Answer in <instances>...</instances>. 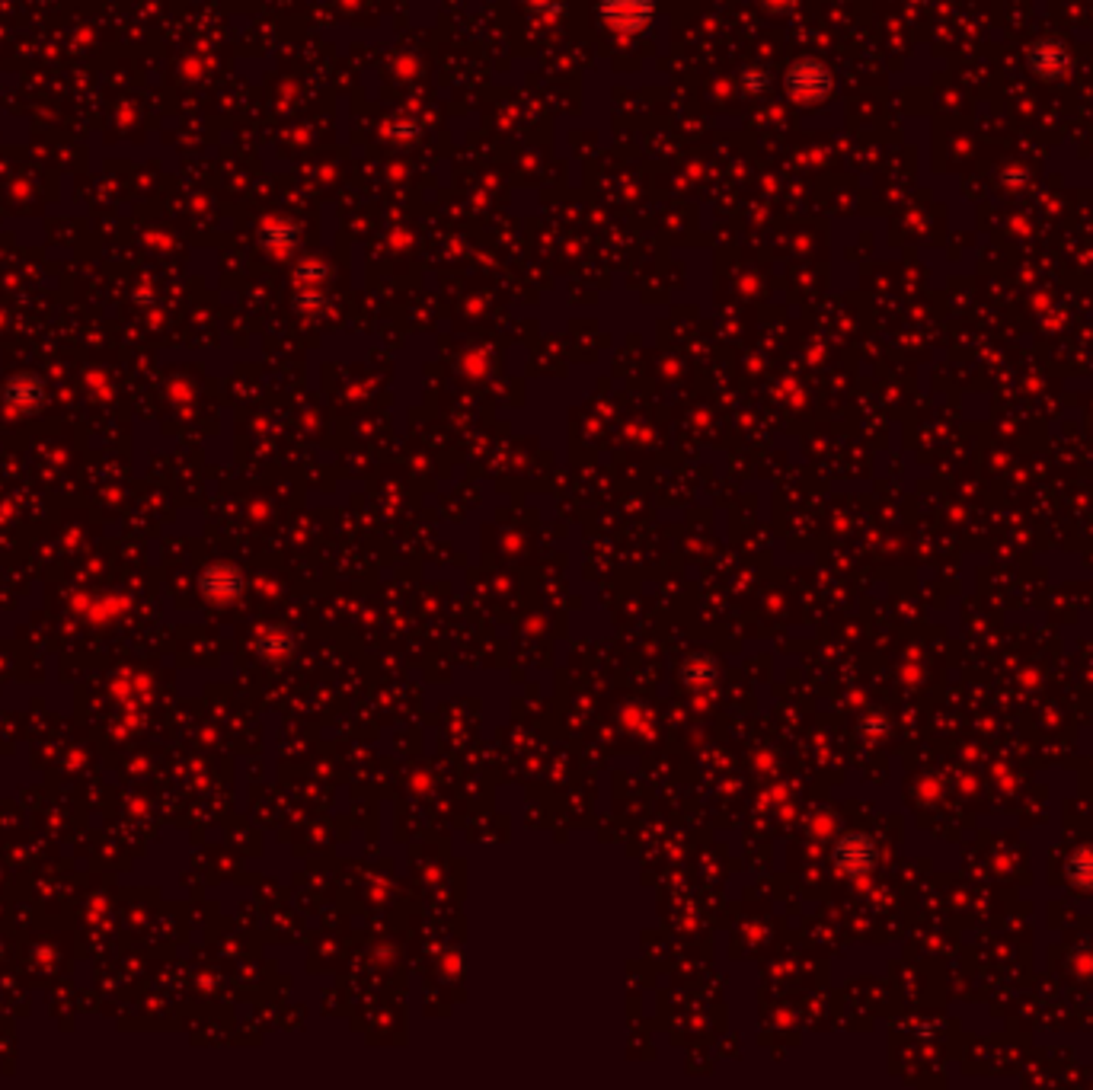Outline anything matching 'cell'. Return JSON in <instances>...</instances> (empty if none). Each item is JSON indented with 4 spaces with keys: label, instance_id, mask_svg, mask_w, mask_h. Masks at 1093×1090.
I'll return each mask as SVG.
<instances>
[{
    "label": "cell",
    "instance_id": "obj_1",
    "mask_svg": "<svg viewBox=\"0 0 1093 1090\" xmlns=\"http://www.w3.org/2000/svg\"><path fill=\"white\" fill-rule=\"evenodd\" d=\"M605 16L614 29L636 32L649 16V0H605Z\"/></svg>",
    "mask_w": 1093,
    "mask_h": 1090
},
{
    "label": "cell",
    "instance_id": "obj_5",
    "mask_svg": "<svg viewBox=\"0 0 1093 1090\" xmlns=\"http://www.w3.org/2000/svg\"><path fill=\"white\" fill-rule=\"evenodd\" d=\"M841 864L851 870H870L873 867V844L867 838H857V851H847V844L838 851Z\"/></svg>",
    "mask_w": 1093,
    "mask_h": 1090
},
{
    "label": "cell",
    "instance_id": "obj_2",
    "mask_svg": "<svg viewBox=\"0 0 1093 1090\" xmlns=\"http://www.w3.org/2000/svg\"><path fill=\"white\" fill-rule=\"evenodd\" d=\"M1030 64H1033V71L1042 74V77H1058L1068 68V55L1062 52V45L1058 42H1036L1030 48Z\"/></svg>",
    "mask_w": 1093,
    "mask_h": 1090
},
{
    "label": "cell",
    "instance_id": "obj_4",
    "mask_svg": "<svg viewBox=\"0 0 1093 1090\" xmlns=\"http://www.w3.org/2000/svg\"><path fill=\"white\" fill-rule=\"evenodd\" d=\"M1068 880L1078 889H1093V848H1081L1068 857Z\"/></svg>",
    "mask_w": 1093,
    "mask_h": 1090
},
{
    "label": "cell",
    "instance_id": "obj_3",
    "mask_svg": "<svg viewBox=\"0 0 1093 1090\" xmlns=\"http://www.w3.org/2000/svg\"><path fill=\"white\" fill-rule=\"evenodd\" d=\"M790 87L799 93V96H806V100H812V96H822L828 87H831V77L819 68V64H799V68L790 74Z\"/></svg>",
    "mask_w": 1093,
    "mask_h": 1090
}]
</instances>
